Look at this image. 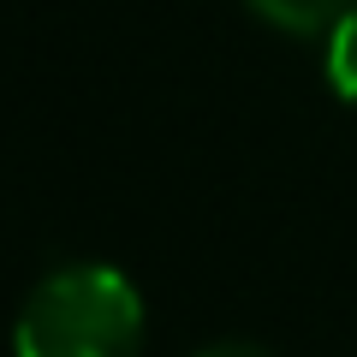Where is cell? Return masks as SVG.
Masks as SVG:
<instances>
[{
    "instance_id": "obj_2",
    "label": "cell",
    "mask_w": 357,
    "mask_h": 357,
    "mask_svg": "<svg viewBox=\"0 0 357 357\" xmlns=\"http://www.w3.org/2000/svg\"><path fill=\"white\" fill-rule=\"evenodd\" d=\"M244 6L286 36H333V24L357 13V0H244Z\"/></svg>"
},
{
    "instance_id": "obj_1",
    "label": "cell",
    "mask_w": 357,
    "mask_h": 357,
    "mask_svg": "<svg viewBox=\"0 0 357 357\" xmlns=\"http://www.w3.org/2000/svg\"><path fill=\"white\" fill-rule=\"evenodd\" d=\"M143 298L107 262H72L24 298L13 321V357H137Z\"/></svg>"
},
{
    "instance_id": "obj_4",
    "label": "cell",
    "mask_w": 357,
    "mask_h": 357,
    "mask_svg": "<svg viewBox=\"0 0 357 357\" xmlns=\"http://www.w3.org/2000/svg\"><path fill=\"white\" fill-rule=\"evenodd\" d=\"M197 357H274V351L256 345V340H215V345H203Z\"/></svg>"
},
{
    "instance_id": "obj_3",
    "label": "cell",
    "mask_w": 357,
    "mask_h": 357,
    "mask_svg": "<svg viewBox=\"0 0 357 357\" xmlns=\"http://www.w3.org/2000/svg\"><path fill=\"white\" fill-rule=\"evenodd\" d=\"M328 84L345 102H357V13H345L328 36Z\"/></svg>"
}]
</instances>
